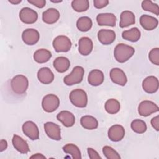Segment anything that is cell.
<instances>
[{
	"mask_svg": "<svg viewBox=\"0 0 159 159\" xmlns=\"http://www.w3.org/2000/svg\"><path fill=\"white\" fill-rule=\"evenodd\" d=\"M135 49L128 45L119 43L114 48V56L119 63H124L129 60L134 54Z\"/></svg>",
	"mask_w": 159,
	"mask_h": 159,
	"instance_id": "1",
	"label": "cell"
},
{
	"mask_svg": "<svg viewBox=\"0 0 159 159\" xmlns=\"http://www.w3.org/2000/svg\"><path fill=\"white\" fill-rule=\"evenodd\" d=\"M11 86L14 93L17 94H22L25 93L28 88V79L22 75H17L11 80Z\"/></svg>",
	"mask_w": 159,
	"mask_h": 159,
	"instance_id": "2",
	"label": "cell"
},
{
	"mask_svg": "<svg viewBox=\"0 0 159 159\" xmlns=\"http://www.w3.org/2000/svg\"><path fill=\"white\" fill-rule=\"evenodd\" d=\"M69 98L72 104L77 107H85L88 103L86 93L81 89H76L71 91Z\"/></svg>",
	"mask_w": 159,
	"mask_h": 159,
	"instance_id": "3",
	"label": "cell"
},
{
	"mask_svg": "<svg viewBox=\"0 0 159 159\" xmlns=\"http://www.w3.org/2000/svg\"><path fill=\"white\" fill-rule=\"evenodd\" d=\"M84 70L82 66H76L73 68L72 71L63 78L64 83L67 86H72L80 83L83 78Z\"/></svg>",
	"mask_w": 159,
	"mask_h": 159,
	"instance_id": "4",
	"label": "cell"
},
{
	"mask_svg": "<svg viewBox=\"0 0 159 159\" xmlns=\"http://www.w3.org/2000/svg\"><path fill=\"white\" fill-rule=\"evenodd\" d=\"M60 99L58 97L53 94H48L43 98L42 107L47 112H53L59 107Z\"/></svg>",
	"mask_w": 159,
	"mask_h": 159,
	"instance_id": "5",
	"label": "cell"
},
{
	"mask_svg": "<svg viewBox=\"0 0 159 159\" xmlns=\"http://www.w3.org/2000/svg\"><path fill=\"white\" fill-rule=\"evenodd\" d=\"M52 45L57 52H66L71 49L72 43L68 37L59 35L54 39Z\"/></svg>",
	"mask_w": 159,
	"mask_h": 159,
	"instance_id": "6",
	"label": "cell"
},
{
	"mask_svg": "<svg viewBox=\"0 0 159 159\" xmlns=\"http://www.w3.org/2000/svg\"><path fill=\"white\" fill-rule=\"evenodd\" d=\"M159 111L158 106L153 102L148 100L142 101L138 107L139 114L141 116L147 117Z\"/></svg>",
	"mask_w": 159,
	"mask_h": 159,
	"instance_id": "7",
	"label": "cell"
},
{
	"mask_svg": "<svg viewBox=\"0 0 159 159\" xmlns=\"http://www.w3.org/2000/svg\"><path fill=\"white\" fill-rule=\"evenodd\" d=\"M19 18L22 22L27 24H31L37 21L38 14L35 11L25 7L20 11Z\"/></svg>",
	"mask_w": 159,
	"mask_h": 159,
	"instance_id": "8",
	"label": "cell"
},
{
	"mask_svg": "<svg viewBox=\"0 0 159 159\" xmlns=\"http://www.w3.org/2000/svg\"><path fill=\"white\" fill-rule=\"evenodd\" d=\"M23 133L32 140L39 138V130L37 125L32 121H26L22 127Z\"/></svg>",
	"mask_w": 159,
	"mask_h": 159,
	"instance_id": "9",
	"label": "cell"
},
{
	"mask_svg": "<svg viewBox=\"0 0 159 159\" xmlns=\"http://www.w3.org/2000/svg\"><path fill=\"white\" fill-rule=\"evenodd\" d=\"M40 38L39 32L34 29H27L22 34L23 42L28 45H33L38 42Z\"/></svg>",
	"mask_w": 159,
	"mask_h": 159,
	"instance_id": "10",
	"label": "cell"
},
{
	"mask_svg": "<svg viewBox=\"0 0 159 159\" xmlns=\"http://www.w3.org/2000/svg\"><path fill=\"white\" fill-rule=\"evenodd\" d=\"M109 75L111 81L115 84L124 86L127 82V76L125 73L120 68H112L110 71Z\"/></svg>",
	"mask_w": 159,
	"mask_h": 159,
	"instance_id": "11",
	"label": "cell"
},
{
	"mask_svg": "<svg viewBox=\"0 0 159 159\" xmlns=\"http://www.w3.org/2000/svg\"><path fill=\"white\" fill-rule=\"evenodd\" d=\"M158 80L154 76H149L145 78L142 82L143 90L149 94L155 93L158 89Z\"/></svg>",
	"mask_w": 159,
	"mask_h": 159,
	"instance_id": "12",
	"label": "cell"
},
{
	"mask_svg": "<svg viewBox=\"0 0 159 159\" xmlns=\"http://www.w3.org/2000/svg\"><path fill=\"white\" fill-rule=\"evenodd\" d=\"M44 130L47 135L51 139L55 140L61 139L60 127L58 125L52 122H47L44 124Z\"/></svg>",
	"mask_w": 159,
	"mask_h": 159,
	"instance_id": "13",
	"label": "cell"
},
{
	"mask_svg": "<svg viewBox=\"0 0 159 159\" xmlns=\"http://www.w3.org/2000/svg\"><path fill=\"white\" fill-rule=\"evenodd\" d=\"M116 17L112 13H101L96 17V21L100 26L114 27L116 23Z\"/></svg>",
	"mask_w": 159,
	"mask_h": 159,
	"instance_id": "14",
	"label": "cell"
},
{
	"mask_svg": "<svg viewBox=\"0 0 159 159\" xmlns=\"http://www.w3.org/2000/svg\"><path fill=\"white\" fill-rule=\"evenodd\" d=\"M108 137L112 142L120 141L125 135V129L123 126L116 124L111 126L108 130Z\"/></svg>",
	"mask_w": 159,
	"mask_h": 159,
	"instance_id": "15",
	"label": "cell"
},
{
	"mask_svg": "<svg viewBox=\"0 0 159 159\" xmlns=\"http://www.w3.org/2000/svg\"><path fill=\"white\" fill-rule=\"evenodd\" d=\"M99 41L103 45H109L116 39V33L110 29H101L98 33Z\"/></svg>",
	"mask_w": 159,
	"mask_h": 159,
	"instance_id": "16",
	"label": "cell"
},
{
	"mask_svg": "<svg viewBox=\"0 0 159 159\" xmlns=\"http://www.w3.org/2000/svg\"><path fill=\"white\" fill-rule=\"evenodd\" d=\"M93 43L91 39L88 37H81L78 42V51L82 55L86 56L93 50Z\"/></svg>",
	"mask_w": 159,
	"mask_h": 159,
	"instance_id": "17",
	"label": "cell"
},
{
	"mask_svg": "<svg viewBox=\"0 0 159 159\" xmlns=\"http://www.w3.org/2000/svg\"><path fill=\"white\" fill-rule=\"evenodd\" d=\"M37 78L40 83L48 84L53 81L54 74L49 68L43 67L39 70L37 72Z\"/></svg>",
	"mask_w": 159,
	"mask_h": 159,
	"instance_id": "18",
	"label": "cell"
},
{
	"mask_svg": "<svg viewBox=\"0 0 159 159\" xmlns=\"http://www.w3.org/2000/svg\"><path fill=\"white\" fill-rule=\"evenodd\" d=\"M57 119L66 127H72L75 122V117L68 111H62L57 115Z\"/></svg>",
	"mask_w": 159,
	"mask_h": 159,
	"instance_id": "19",
	"label": "cell"
},
{
	"mask_svg": "<svg viewBox=\"0 0 159 159\" xmlns=\"http://www.w3.org/2000/svg\"><path fill=\"white\" fill-rule=\"evenodd\" d=\"M140 23L145 30H152L157 27L158 21L157 19L153 16L144 14L140 17Z\"/></svg>",
	"mask_w": 159,
	"mask_h": 159,
	"instance_id": "20",
	"label": "cell"
},
{
	"mask_svg": "<svg viewBox=\"0 0 159 159\" xmlns=\"http://www.w3.org/2000/svg\"><path fill=\"white\" fill-rule=\"evenodd\" d=\"M104 80V76L102 71L99 70H93L88 76V81L91 86H97L101 84Z\"/></svg>",
	"mask_w": 159,
	"mask_h": 159,
	"instance_id": "21",
	"label": "cell"
},
{
	"mask_svg": "<svg viewBox=\"0 0 159 159\" xmlns=\"http://www.w3.org/2000/svg\"><path fill=\"white\" fill-rule=\"evenodd\" d=\"M60 18V12L55 8H49L42 14L43 21L48 24H52L57 22Z\"/></svg>",
	"mask_w": 159,
	"mask_h": 159,
	"instance_id": "22",
	"label": "cell"
},
{
	"mask_svg": "<svg viewBox=\"0 0 159 159\" xmlns=\"http://www.w3.org/2000/svg\"><path fill=\"white\" fill-rule=\"evenodd\" d=\"M12 142L15 149L19 152L24 154L29 151V147L27 142L20 136L16 134L14 135Z\"/></svg>",
	"mask_w": 159,
	"mask_h": 159,
	"instance_id": "23",
	"label": "cell"
},
{
	"mask_svg": "<svg viewBox=\"0 0 159 159\" xmlns=\"http://www.w3.org/2000/svg\"><path fill=\"white\" fill-rule=\"evenodd\" d=\"M135 22V17L134 14L130 11H123L120 16L119 26L121 28L127 27L134 24Z\"/></svg>",
	"mask_w": 159,
	"mask_h": 159,
	"instance_id": "24",
	"label": "cell"
},
{
	"mask_svg": "<svg viewBox=\"0 0 159 159\" xmlns=\"http://www.w3.org/2000/svg\"><path fill=\"white\" fill-rule=\"evenodd\" d=\"M53 65L56 71L59 73H64L70 68V61L66 57H58L54 60Z\"/></svg>",
	"mask_w": 159,
	"mask_h": 159,
	"instance_id": "25",
	"label": "cell"
},
{
	"mask_svg": "<svg viewBox=\"0 0 159 159\" xmlns=\"http://www.w3.org/2000/svg\"><path fill=\"white\" fill-rule=\"evenodd\" d=\"M34 60L39 63H44L47 62L52 57L51 52L44 48H40L36 50L34 53Z\"/></svg>",
	"mask_w": 159,
	"mask_h": 159,
	"instance_id": "26",
	"label": "cell"
},
{
	"mask_svg": "<svg viewBox=\"0 0 159 159\" xmlns=\"http://www.w3.org/2000/svg\"><path fill=\"white\" fill-rule=\"evenodd\" d=\"M141 36V33L137 27H133L129 30H124L122 34V37L124 40L135 42H137Z\"/></svg>",
	"mask_w": 159,
	"mask_h": 159,
	"instance_id": "27",
	"label": "cell"
},
{
	"mask_svg": "<svg viewBox=\"0 0 159 159\" xmlns=\"http://www.w3.org/2000/svg\"><path fill=\"white\" fill-rule=\"evenodd\" d=\"M81 125L87 130H94L98 127V122L93 116L86 115L83 116L80 119Z\"/></svg>",
	"mask_w": 159,
	"mask_h": 159,
	"instance_id": "28",
	"label": "cell"
},
{
	"mask_svg": "<svg viewBox=\"0 0 159 159\" xmlns=\"http://www.w3.org/2000/svg\"><path fill=\"white\" fill-rule=\"evenodd\" d=\"M104 108L107 113L110 114H115L120 111V104L117 99H110L106 102Z\"/></svg>",
	"mask_w": 159,
	"mask_h": 159,
	"instance_id": "29",
	"label": "cell"
},
{
	"mask_svg": "<svg viewBox=\"0 0 159 159\" xmlns=\"http://www.w3.org/2000/svg\"><path fill=\"white\" fill-rule=\"evenodd\" d=\"M93 22L91 19L87 16L80 17L76 22V27L81 32H86L92 27Z\"/></svg>",
	"mask_w": 159,
	"mask_h": 159,
	"instance_id": "30",
	"label": "cell"
},
{
	"mask_svg": "<svg viewBox=\"0 0 159 159\" xmlns=\"http://www.w3.org/2000/svg\"><path fill=\"white\" fill-rule=\"evenodd\" d=\"M63 151L70 154L72 156L73 158L75 159H81V153L80 150V148L75 144L73 143H68L63 146Z\"/></svg>",
	"mask_w": 159,
	"mask_h": 159,
	"instance_id": "31",
	"label": "cell"
},
{
	"mask_svg": "<svg viewBox=\"0 0 159 159\" xmlns=\"http://www.w3.org/2000/svg\"><path fill=\"white\" fill-rule=\"evenodd\" d=\"M89 4L88 0H74L71 2L72 8L78 12H82L87 11Z\"/></svg>",
	"mask_w": 159,
	"mask_h": 159,
	"instance_id": "32",
	"label": "cell"
},
{
	"mask_svg": "<svg viewBox=\"0 0 159 159\" xmlns=\"http://www.w3.org/2000/svg\"><path fill=\"white\" fill-rule=\"evenodd\" d=\"M131 129L137 134H143L147 130L146 123L140 119H135L131 122Z\"/></svg>",
	"mask_w": 159,
	"mask_h": 159,
	"instance_id": "33",
	"label": "cell"
},
{
	"mask_svg": "<svg viewBox=\"0 0 159 159\" xmlns=\"http://www.w3.org/2000/svg\"><path fill=\"white\" fill-rule=\"evenodd\" d=\"M142 8L146 11L151 12L156 16L159 15V7L157 4L152 2L150 0L143 1L142 2Z\"/></svg>",
	"mask_w": 159,
	"mask_h": 159,
	"instance_id": "34",
	"label": "cell"
},
{
	"mask_svg": "<svg viewBox=\"0 0 159 159\" xmlns=\"http://www.w3.org/2000/svg\"><path fill=\"white\" fill-rule=\"evenodd\" d=\"M102 152L105 157L107 159H119L120 156L119 154L111 147L104 146L102 148Z\"/></svg>",
	"mask_w": 159,
	"mask_h": 159,
	"instance_id": "35",
	"label": "cell"
},
{
	"mask_svg": "<svg viewBox=\"0 0 159 159\" xmlns=\"http://www.w3.org/2000/svg\"><path fill=\"white\" fill-rule=\"evenodd\" d=\"M150 61L155 65H159V48L158 47L152 49L148 54Z\"/></svg>",
	"mask_w": 159,
	"mask_h": 159,
	"instance_id": "36",
	"label": "cell"
},
{
	"mask_svg": "<svg viewBox=\"0 0 159 159\" xmlns=\"http://www.w3.org/2000/svg\"><path fill=\"white\" fill-rule=\"evenodd\" d=\"M94 6L97 9H102L106 7L109 4L107 0H94L93 1Z\"/></svg>",
	"mask_w": 159,
	"mask_h": 159,
	"instance_id": "37",
	"label": "cell"
},
{
	"mask_svg": "<svg viewBox=\"0 0 159 159\" xmlns=\"http://www.w3.org/2000/svg\"><path fill=\"white\" fill-rule=\"evenodd\" d=\"M29 3L36 6L38 8H43L46 4L45 0H28Z\"/></svg>",
	"mask_w": 159,
	"mask_h": 159,
	"instance_id": "38",
	"label": "cell"
},
{
	"mask_svg": "<svg viewBox=\"0 0 159 159\" xmlns=\"http://www.w3.org/2000/svg\"><path fill=\"white\" fill-rule=\"evenodd\" d=\"M87 152L88 153V156L91 159H98V158H101L100 155L98 154V153L94 150L92 148L88 147L87 148Z\"/></svg>",
	"mask_w": 159,
	"mask_h": 159,
	"instance_id": "39",
	"label": "cell"
},
{
	"mask_svg": "<svg viewBox=\"0 0 159 159\" xmlns=\"http://www.w3.org/2000/svg\"><path fill=\"white\" fill-rule=\"evenodd\" d=\"M150 123L152 126L155 130H156L157 131L159 130V116H157L153 117L151 119Z\"/></svg>",
	"mask_w": 159,
	"mask_h": 159,
	"instance_id": "40",
	"label": "cell"
},
{
	"mask_svg": "<svg viewBox=\"0 0 159 159\" xmlns=\"http://www.w3.org/2000/svg\"><path fill=\"white\" fill-rule=\"evenodd\" d=\"M7 147V142L6 140L1 139L0 141V152H3Z\"/></svg>",
	"mask_w": 159,
	"mask_h": 159,
	"instance_id": "41",
	"label": "cell"
},
{
	"mask_svg": "<svg viewBox=\"0 0 159 159\" xmlns=\"http://www.w3.org/2000/svg\"><path fill=\"white\" fill-rule=\"evenodd\" d=\"M30 158H38L39 159V158H45L46 157L41 153H35V154L32 155Z\"/></svg>",
	"mask_w": 159,
	"mask_h": 159,
	"instance_id": "42",
	"label": "cell"
},
{
	"mask_svg": "<svg viewBox=\"0 0 159 159\" xmlns=\"http://www.w3.org/2000/svg\"><path fill=\"white\" fill-rule=\"evenodd\" d=\"M21 0H9V2L12 4H18L21 2Z\"/></svg>",
	"mask_w": 159,
	"mask_h": 159,
	"instance_id": "43",
	"label": "cell"
},
{
	"mask_svg": "<svg viewBox=\"0 0 159 159\" xmlns=\"http://www.w3.org/2000/svg\"><path fill=\"white\" fill-rule=\"evenodd\" d=\"M62 1H53V0H51V2H54V3H57V2H61Z\"/></svg>",
	"mask_w": 159,
	"mask_h": 159,
	"instance_id": "44",
	"label": "cell"
}]
</instances>
